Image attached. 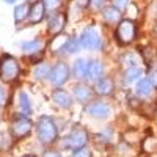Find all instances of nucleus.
<instances>
[{
  "instance_id": "nucleus-1",
  "label": "nucleus",
  "mask_w": 157,
  "mask_h": 157,
  "mask_svg": "<svg viewBox=\"0 0 157 157\" xmlns=\"http://www.w3.org/2000/svg\"><path fill=\"white\" fill-rule=\"evenodd\" d=\"M36 132H38V138L41 140V143L50 145V143H54L58 137L57 123L52 120L50 116H41L36 123Z\"/></svg>"
},
{
  "instance_id": "nucleus-2",
  "label": "nucleus",
  "mask_w": 157,
  "mask_h": 157,
  "mask_svg": "<svg viewBox=\"0 0 157 157\" xmlns=\"http://www.w3.org/2000/svg\"><path fill=\"white\" fill-rule=\"evenodd\" d=\"M19 74H21V66L14 57L10 54H3L0 57V78L3 82L17 80Z\"/></svg>"
},
{
  "instance_id": "nucleus-3",
  "label": "nucleus",
  "mask_w": 157,
  "mask_h": 157,
  "mask_svg": "<svg viewBox=\"0 0 157 157\" xmlns=\"http://www.w3.org/2000/svg\"><path fill=\"white\" fill-rule=\"evenodd\" d=\"M86 143H88V132L83 127H80V126L74 127L72 132L68 137L63 138V146L66 149H71V151H80V149H83L86 146Z\"/></svg>"
},
{
  "instance_id": "nucleus-4",
  "label": "nucleus",
  "mask_w": 157,
  "mask_h": 157,
  "mask_svg": "<svg viewBox=\"0 0 157 157\" xmlns=\"http://www.w3.org/2000/svg\"><path fill=\"white\" fill-rule=\"evenodd\" d=\"M135 35H137V29H135V24L129 19H124V21H120L116 27V32H115V38L120 44H130L135 39Z\"/></svg>"
},
{
  "instance_id": "nucleus-5",
  "label": "nucleus",
  "mask_w": 157,
  "mask_h": 157,
  "mask_svg": "<svg viewBox=\"0 0 157 157\" xmlns=\"http://www.w3.org/2000/svg\"><path fill=\"white\" fill-rule=\"evenodd\" d=\"M32 129H33V123L30 121V118H27V116H17L11 123V135H13V138L21 140L24 137L30 135Z\"/></svg>"
},
{
  "instance_id": "nucleus-6",
  "label": "nucleus",
  "mask_w": 157,
  "mask_h": 157,
  "mask_svg": "<svg viewBox=\"0 0 157 157\" xmlns=\"http://www.w3.org/2000/svg\"><path fill=\"white\" fill-rule=\"evenodd\" d=\"M78 39H80V46L88 49V50H99V49H102V39H101L99 33L93 27L85 29Z\"/></svg>"
},
{
  "instance_id": "nucleus-7",
  "label": "nucleus",
  "mask_w": 157,
  "mask_h": 157,
  "mask_svg": "<svg viewBox=\"0 0 157 157\" xmlns=\"http://www.w3.org/2000/svg\"><path fill=\"white\" fill-rule=\"evenodd\" d=\"M49 78H50L52 85H57V86L63 85L69 78V68L64 63H57L55 66L52 68Z\"/></svg>"
},
{
  "instance_id": "nucleus-8",
  "label": "nucleus",
  "mask_w": 157,
  "mask_h": 157,
  "mask_svg": "<svg viewBox=\"0 0 157 157\" xmlns=\"http://www.w3.org/2000/svg\"><path fill=\"white\" fill-rule=\"evenodd\" d=\"M86 113L93 118H99V120H104V118H109L112 110L107 104L104 102H91L86 105Z\"/></svg>"
},
{
  "instance_id": "nucleus-9",
  "label": "nucleus",
  "mask_w": 157,
  "mask_h": 157,
  "mask_svg": "<svg viewBox=\"0 0 157 157\" xmlns=\"http://www.w3.org/2000/svg\"><path fill=\"white\" fill-rule=\"evenodd\" d=\"M64 25H66V14L64 13H57V14H52L49 17V25H47V29H49V33L50 35H60L64 29Z\"/></svg>"
},
{
  "instance_id": "nucleus-10",
  "label": "nucleus",
  "mask_w": 157,
  "mask_h": 157,
  "mask_svg": "<svg viewBox=\"0 0 157 157\" xmlns=\"http://www.w3.org/2000/svg\"><path fill=\"white\" fill-rule=\"evenodd\" d=\"M46 16V6H44V2H41V0H38V2L32 3V6L29 8V22L30 24H39Z\"/></svg>"
},
{
  "instance_id": "nucleus-11",
  "label": "nucleus",
  "mask_w": 157,
  "mask_h": 157,
  "mask_svg": "<svg viewBox=\"0 0 157 157\" xmlns=\"http://www.w3.org/2000/svg\"><path fill=\"white\" fill-rule=\"evenodd\" d=\"M52 99H54V102L57 104L58 107H61V109H71V105H72V96L68 93L66 90H63V88L54 90V93H52Z\"/></svg>"
},
{
  "instance_id": "nucleus-12",
  "label": "nucleus",
  "mask_w": 157,
  "mask_h": 157,
  "mask_svg": "<svg viewBox=\"0 0 157 157\" xmlns=\"http://www.w3.org/2000/svg\"><path fill=\"white\" fill-rule=\"evenodd\" d=\"M104 74V64L99 60H90L88 69H86V78L88 80H98Z\"/></svg>"
},
{
  "instance_id": "nucleus-13",
  "label": "nucleus",
  "mask_w": 157,
  "mask_h": 157,
  "mask_svg": "<svg viewBox=\"0 0 157 157\" xmlns=\"http://www.w3.org/2000/svg\"><path fill=\"white\" fill-rule=\"evenodd\" d=\"M94 91L99 96H109V94H112V91H113V82L110 80V78L101 77L94 83Z\"/></svg>"
},
{
  "instance_id": "nucleus-14",
  "label": "nucleus",
  "mask_w": 157,
  "mask_h": 157,
  "mask_svg": "<svg viewBox=\"0 0 157 157\" xmlns=\"http://www.w3.org/2000/svg\"><path fill=\"white\" fill-rule=\"evenodd\" d=\"M74 91V98L78 101V102H88L91 99V94H93V91H91L90 86L83 85V83H78L72 88Z\"/></svg>"
},
{
  "instance_id": "nucleus-15",
  "label": "nucleus",
  "mask_w": 157,
  "mask_h": 157,
  "mask_svg": "<svg viewBox=\"0 0 157 157\" xmlns=\"http://www.w3.org/2000/svg\"><path fill=\"white\" fill-rule=\"evenodd\" d=\"M68 39H69V36L61 35V33L57 35V36H54V39H52V43H50L52 52H54V54H63V52H64V47H66Z\"/></svg>"
},
{
  "instance_id": "nucleus-16",
  "label": "nucleus",
  "mask_w": 157,
  "mask_h": 157,
  "mask_svg": "<svg viewBox=\"0 0 157 157\" xmlns=\"http://www.w3.org/2000/svg\"><path fill=\"white\" fill-rule=\"evenodd\" d=\"M86 69H88V61L85 58H78L74 61L72 74L75 78H86Z\"/></svg>"
},
{
  "instance_id": "nucleus-17",
  "label": "nucleus",
  "mask_w": 157,
  "mask_h": 157,
  "mask_svg": "<svg viewBox=\"0 0 157 157\" xmlns=\"http://www.w3.org/2000/svg\"><path fill=\"white\" fill-rule=\"evenodd\" d=\"M124 83H132V82H137L143 77V69L138 68V66H132V68H127L124 71Z\"/></svg>"
},
{
  "instance_id": "nucleus-18",
  "label": "nucleus",
  "mask_w": 157,
  "mask_h": 157,
  "mask_svg": "<svg viewBox=\"0 0 157 157\" xmlns=\"http://www.w3.org/2000/svg\"><path fill=\"white\" fill-rule=\"evenodd\" d=\"M44 47V43L43 41H39V39H32V41H25L22 44V50L25 52V54H38V52H41Z\"/></svg>"
},
{
  "instance_id": "nucleus-19",
  "label": "nucleus",
  "mask_w": 157,
  "mask_h": 157,
  "mask_svg": "<svg viewBox=\"0 0 157 157\" xmlns=\"http://www.w3.org/2000/svg\"><path fill=\"white\" fill-rule=\"evenodd\" d=\"M135 91H137L138 96L148 98V96L151 94V91H152V85H151V82L148 80V78H140V80L137 82Z\"/></svg>"
},
{
  "instance_id": "nucleus-20",
  "label": "nucleus",
  "mask_w": 157,
  "mask_h": 157,
  "mask_svg": "<svg viewBox=\"0 0 157 157\" xmlns=\"http://www.w3.org/2000/svg\"><path fill=\"white\" fill-rule=\"evenodd\" d=\"M19 107H21V112L24 113V116H29V115H32V101H30V98H29V94L27 93H22L19 94Z\"/></svg>"
},
{
  "instance_id": "nucleus-21",
  "label": "nucleus",
  "mask_w": 157,
  "mask_h": 157,
  "mask_svg": "<svg viewBox=\"0 0 157 157\" xmlns=\"http://www.w3.org/2000/svg\"><path fill=\"white\" fill-rule=\"evenodd\" d=\"M50 71H52V68L49 66L47 63H39L38 66L35 68V71H33V75H35L36 80H44V78H49Z\"/></svg>"
},
{
  "instance_id": "nucleus-22",
  "label": "nucleus",
  "mask_w": 157,
  "mask_h": 157,
  "mask_svg": "<svg viewBox=\"0 0 157 157\" xmlns=\"http://www.w3.org/2000/svg\"><path fill=\"white\" fill-rule=\"evenodd\" d=\"M102 17H104V21H107V22H116V21H120L121 13L115 6H107V8H104V11H102Z\"/></svg>"
},
{
  "instance_id": "nucleus-23",
  "label": "nucleus",
  "mask_w": 157,
  "mask_h": 157,
  "mask_svg": "<svg viewBox=\"0 0 157 157\" xmlns=\"http://www.w3.org/2000/svg\"><path fill=\"white\" fill-rule=\"evenodd\" d=\"M27 16H29V5L27 3H21L14 8V22L16 24L27 19Z\"/></svg>"
},
{
  "instance_id": "nucleus-24",
  "label": "nucleus",
  "mask_w": 157,
  "mask_h": 157,
  "mask_svg": "<svg viewBox=\"0 0 157 157\" xmlns=\"http://www.w3.org/2000/svg\"><path fill=\"white\" fill-rule=\"evenodd\" d=\"M78 49H80V39H78L77 36H69L63 54H75Z\"/></svg>"
},
{
  "instance_id": "nucleus-25",
  "label": "nucleus",
  "mask_w": 157,
  "mask_h": 157,
  "mask_svg": "<svg viewBox=\"0 0 157 157\" xmlns=\"http://www.w3.org/2000/svg\"><path fill=\"white\" fill-rule=\"evenodd\" d=\"M11 146V138L8 134L0 132V151H8Z\"/></svg>"
},
{
  "instance_id": "nucleus-26",
  "label": "nucleus",
  "mask_w": 157,
  "mask_h": 157,
  "mask_svg": "<svg viewBox=\"0 0 157 157\" xmlns=\"http://www.w3.org/2000/svg\"><path fill=\"white\" fill-rule=\"evenodd\" d=\"M123 63H124V66L132 68V66H137V58H135L134 54H126L123 57Z\"/></svg>"
},
{
  "instance_id": "nucleus-27",
  "label": "nucleus",
  "mask_w": 157,
  "mask_h": 157,
  "mask_svg": "<svg viewBox=\"0 0 157 157\" xmlns=\"http://www.w3.org/2000/svg\"><path fill=\"white\" fill-rule=\"evenodd\" d=\"M104 3H105V0H88V6L93 10V11H99L104 8Z\"/></svg>"
},
{
  "instance_id": "nucleus-28",
  "label": "nucleus",
  "mask_w": 157,
  "mask_h": 157,
  "mask_svg": "<svg viewBox=\"0 0 157 157\" xmlns=\"http://www.w3.org/2000/svg\"><path fill=\"white\" fill-rule=\"evenodd\" d=\"M44 2V6H46V10H57V8H60V5H61V0H43Z\"/></svg>"
},
{
  "instance_id": "nucleus-29",
  "label": "nucleus",
  "mask_w": 157,
  "mask_h": 157,
  "mask_svg": "<svg viewBox=\"0 0 157 157\" xmlns=\"http://www.w3.org/2000/svg\"><path fill=\"white\" fill-rule=\"evenodd\" d=\"M127 5H129V0H113V6L116 10H120V11L126 10Z\"/></svg>"
},
{
  "instance_id": "nucleus-30",
  "label": "nucleus",
  "mask_w": 157,
  "mask_h": 157,
  "mask_svg": "<svg viewBox=\"0 0 157 157\" xmlns=\"http://www.w3.org/2000/svg\"><path fill=\"white\" fill-rule=\"evenodd\" d=\"M148 80L151 82V85H152L154 88H157V68L151 69V72H149V77H148Z\"/></svg>"
},
{
  "instance_id": "nucleus-31",
  "label": "nucleus",
  "mask_w": 157,
  "mask_h": 157,
  "mask_svg": "<svg viewBox=\"0 0 157 157\" xmlns=\"http://www.w3.org/2000/svg\"><path fill=\"white\" fill-rule=\"evenodd\" d=\"M5 104H6V91L0 85V105H5Z\"/></svg>"
},
{
  "instance_id": "nucleus-32",
  "label": "nucleus",
  "mask_w": 157,
  "mask_h": 157,
  "mask_svg": "<svg viewBox=\"0 0 157 157\" xmlns=\"http://www.w3.org/2000/svg\"><path fill=\"white\" fill-rule=\"evenodd\" d=\"M44 157H61V155H60V152H57V151H47V152L44 154Z\"/></svg>"
},
{
  "instance_id": "nucleus-33",
  "label": "nucleus",
  "mask_w": 157,
  "mask_h": 157,
  "mask_svg": "<svg viewBox=\"0 0 157 157\" xmlns=\"http://www.w3.org/2000/svg\"><path fill=\"white\" fill-rule=\"evenodd\" d=\"M5 2H6V3H14L16 0H5Z\"/></svg>"
},
{
  "instance_id": "nucleus-34",
  "label": "nucleus",
  "mask_w": 157,
  "mask_h": 157,
  "mask_svg": "<svg viewBox=\"0 0 157 157\" xmlns=\"http://www.w3.org/2000/svg\"><path fill=\"white\" fill-rule=\"evenodd\" d=\"M22 157H35V155H32V154H27V155H22Z\"/></svg>"
},
{
  "instance_id": "nucleus-35",
  "label": "nucleus",
  "mask_w": 157,
  "mask_h": 157,
  "mask_svg": "<svg viewBox=\"0 0 157 157\" xmlns=\"http://www.w3.org/2000/svg\"><path fill=\"white\" fill-rule=\"evenodd\" d=\"M77 157H78V155H77Z\"/></svg>"
}]
</instances>
